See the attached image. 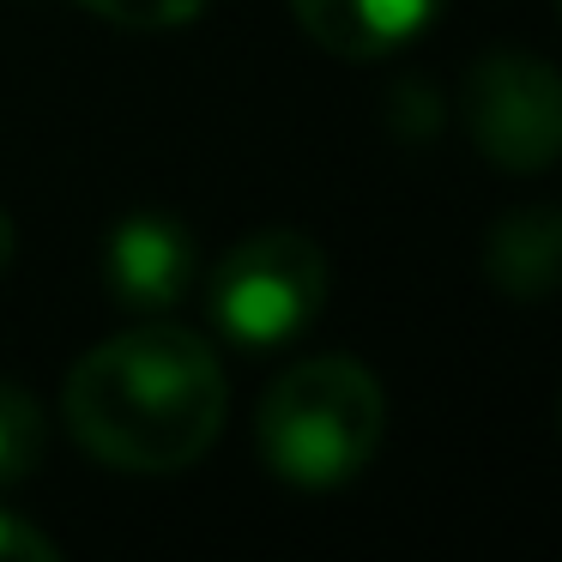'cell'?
<instances>
[{
  "mask_svg": "<svg viewBox=\"0 0 562 562\" xmlns=\"http://www.w3.org/2000/svg\"><path fill=\"white\" fill-rule=\"evenodd\" d=\"M224 369L188 327L146 315L91 345L61 387V417L91 460L115 472H188L224 429Z\"/></svg>",
  "mask_w": 562,
  "mask_h": 562,
  "instance_id": "1",
  "label": "cell"
},
{
  "mask_svg": "<svg viewBox=\"0 0 562 562\" xmlns=\"http://www.w3.org/2000/svg\"><path fill=\"white\" fill-rule=\"evenodd\" d=\"M387 393L357 357H308L272 375L255 412V448L296 490L351 484L381 448Z\"/></svg>",
  "mask_w": 562,
  "mask_h": 562,
  "instance_id": "2",
  "label": "cell"
},
{
  "mask_svg": "<svg viewBox=\"0 0 562 562\" xmlns=\"http://www.w3.org/2000/svg\"><path fill=\"white\" fill-rule=\"evenodd\" d=\"M327 308V255L303 231H255L206 272V315L248 351L291 345Z\"/></svg>",
  "mask_w": 562,
  "mask_h": 562,
  "instance_id": "3",
  "label": "cell"
},
{
  "mask_svg": "<svg viewBox=\"0 0 562 562\" xmlns=\"http://www.w3.org/2000/svg\"><path fill=\"white\" fill-rule=\"evenodd\" d=\"M460 127L496 170H544L562 158V74L526 49L484 55L460 86Z\"/></svg>",
  "mask_w": 562,
  "mask_h": 562,
  "instance_id": "4",
  "label": "cell"
},
{
  "mask_svg": "<svg viewBox=\"0 0 562 562\" xmlns=\"http://www.w3.org/2000/svg\"><path fill=\"white\" fill-rule=\"evenodd\" d=\"M194 236L176 212H127L103 236V284L127 315H170L194 291Z\"/></svg>",
  "mask_w": 562,
  "mask_h": 562,
  "instance_id": "5",
  "label": "cell"
},
{
  "mask_svg": "<svg viewBox=\"0 0 562 562\" xmlns=\"http://www.w3.org/2000/svg\"><path fill=\"white\" fill-rule=\"evenodd\" d=\"M448 0H291V19L315 49L339 61H381V55L417 43Z\"/></svg>",
  "mask_w": 562,
  "mask_h": 562,
  "instance_id": "6",
  "label": "cell"
},
{
  "mask_svg": "<svg viewBox=\"0 0 562 562\" xmlns=\"http://www.w3.org/2000/svg\"><path fill=\"white\" fill-rule=\"evenodd\" d=\"M484 279L514 303L562 291V206H514L484 236Z\"/></svg>",
  "mask_w": 562,
  "mask_h": 562,
  "instance_id": "7",
  "label": "cell"
},
{
  "mask_svg": "<svg viewBox=\"0 0 562 562\" xmlns=\"http://www.w3.org/2000/svg\"><path fill=\"white\" fill-rule=\"evenodd\" d=\"M49 448V417L19 381H0V484H19L43 465Z\"/></svg>",
  "mask_w": 562,
  "mask_h": 562,
  "instance_id": "8",
  "label": "cell"
},
{
  "mask_svg": "<svg viewBox=\"0 0 562 562\" xmlns=\"http://www.w3.org/2000/svg\"><path fill=\"white\" fill-rule=\"evenodd\" d=\"M79 7L110 19V25H122V31H176L194 13H206L212 0H79Z\"/></svg>",
  "mask_w": 562,
  "mask_h": 562,
  "instance_id": "9",
  "label": "cell"
},
{
  "mask_svg": "<svg viewBox=\"0 0 562 562\" xmlns=\"http://www.w3.org/2000/svg\"><path fill=\"white\" fill-rule=\"evenodd\" d=\"M0 562H55V538H43L31 520L0 508Z\"/></svg>",
  "mask_w": 562,
  "mask_h": 562,
  "instance_id": "10",
  "label": "cell"
},
{
  "mask_svg": "<svg viewBox=\"0 0 562 562\" xmlns=\"http://www.w3.org/2000/svg\"><path fill=\"white\" fill-rule=\"evenodd\" d=\"M13 255H19V236H13V218L0 212V279L13 272Z\"/></svg>",
  "mask_w": 562,
  "mask_h": 562,
  "instance_id": "11",
  "label": "cell"
}]
</instances>
